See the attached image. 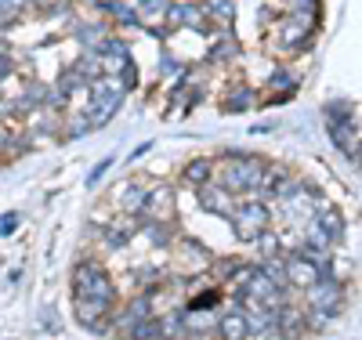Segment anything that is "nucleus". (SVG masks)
Returning <instances> with one entry per match:
<instances>
[{"label":"nucleus","mask_w":362,"mask_h":340,"mask_svg":"<svg viewBox=\"0 0 362 340\" xmlns=\"http://www.w3.org/2000/svg\"><path fill=\"white\" fill-rule=\"evenodd\" d=\"M221 160H225V167H221V189H225V192H232V196L239 199V196L261 189L264 170H268V163H264L261 156H254V152L225 148Z\"/></svg>","instance_id":"obj_1"},{"label":"nucleus","mask_w":362,"mask_h":340,"mask_svg":"<svg viewBox=\"0 0 362 340\" xmlns=\"http://www.w3.org/2000/svg\"><path fill=\"white\" fill-rule=\"evenodd\" d=\"M87 98H90L87 123H90V131H95V127H105V123L116 116V109L124 105V98H127V90L119 87L116 76H95L87 83Z\"/></svg>","instance_id":"obj_2"},{"label":"nucleus","mask_w":362,"mask_h":340,"mask_svg":"<svg viewBox=\"0 0 362 340\" xmlns=\"http://www.w3.org/2000/svg\"><path fill=\"white\" fill-rule=\"evenodd\" d=\"M73 297H76V300H98V304L112 307V304H116V286H112V279L105 275L102 264L80 261V264L73 268Z\"/></svg>","instance_id":"obj_3"},{"label":"nucleus","mask_w":362,"mask_h":340,"mask_svg":"<svg viewBox=\"0 0 362 340\" xmlns=\"http://www.w3.org/2000/svg\"><path fill=\"white\" fill-rule=\"evenodd\" d=\"M305 304H308V312H315L322 319H337L341 307H344V283L334 271H322L319 279L305 290Z\"/></svg>","instance_id":"obj_4"},{"label":"nucleus","mask_w":362,"mask_h":340,"mask_svg":"<svg viewBox=\"0 0 362 340\" xmlns=\"http://www.w3.org/2000/svg\"><path fill=\"white\" fill-rule=\"evenodd\" d=\"M228 225L243 242H254L261 232L272 228V210L264 199H243V203H235V213L228 218Z\"/></svg>","instance_id":"obj_5"},{"label":"nucleus","mask_w":362,"mask_h":340,"mask_svg":"<svg viewBox=\"0 0 362 340\" xmlns=\"http://www.w3.org/2000/svg\"><path fill=\"white\" fill-rule=\"evenodd\" d=\"M312 33H315V15H286L279 22V47L286 54H297V47H308L312 44Z\"/></svg>","instance_id":"obj_6"},{"label":"nucleus","mask_w":362,"mask_h":340,"mask_svg":"<svg viewBox=\"0 0 362 340\" xmlns=\"http://www.w3.org/2000/svg\"><path fill=\"white\" fill-rule=\"evenodd\" d=\"M283 268H286V286L293 290H308L315 279H319V275H322V268L315 264V261H308L305 254H283Z\"/></svg>","instance_id":"obj_7"},{"label":"nucleus","mask_w":362,"mask_h":340,"mask_svg":"<svg viewBox=\"0 0 362 340\" xmlns=\"http://www.w3.org/2000/svg\"><path fill=\"white\" fill-rule=\"evenodd\" d=\"M196 192H199V206H203V210H210V213H218V218H225V221H228L232 213H235V203H239V199H235L232 192H225L221 184H214V181H206V184H199Z\"/></svg>","instance_id":"obj_8"},{"label":"nucleus","mask_w":362,"mask_h":340,"mask_svg":"<svg viewBox=\"0 0 362 340\" xmlns=\"http://www.w3.org/2000/svg\"><path fill=\"white\" fill-rule=\"evenodd\" d=\"M218 315L221 307H181V329H185V336H203L210 329H218Z\"/></svg>","instance_id":"obj_9"},{"label":"nucleus","mask_w":362,"mask_h":340,"mask_svg":"<svg viewBox=\"0 0 362 340\" xmlns=\"http://www.w3.org/2000/svg\"><path fill=\"white\" fill-rule=\"evenodd\" d=\"M239 312L247 319V333L250 336H268L276 333V307H264V304H254V300H243Z\"/></svg>","instance_id":"obj_10"},{"label":"nucleus","mask_w":362,"mask_h":340,"mask_svg":"<svg viewBox=\"0 0 362 340\" xmlns=\"http://www.w3.org/2000/svg\"><path fill=\"white\" fill-rule=\"evenodd\" d=\"M329 141H334L344 156L358 167V119H341V123H326Z\"/></svg>","instance_id":"obj_11"},{"label":"nucleus","mask_w":362,"mask_h":340,"mask_svg":"<svg viewBox=\"0 0 362 340\" xmlns=\"http://www.w3.org/2000/svg\"><path fill=\"white\" fill-rule=\"evenodd\" d=\"M170 25H185V29H206V8L199 4V0H185V4H170L167 15H163Z\"/></svg>","instance_id":"obj_12"},{"label":"nucleus","mask_w":362,"mask_h":340,"mask_svg":"<svg viewBox=\"0 0 362 340\" xmlns=\"http://www.w3.org/2000/svg\"><path fill=\"white\" fill-rule=\"evenodd\" d=\"M112 199H116V206L124 210V213H145V199H148V189H141L138 181H124V184H116L112 189Z\"/></svg>","instance_id":"obj_13"},{"label":"nucleus","mask_w":362,"mask_h":340,"mask_svg":"<svg viewBox=\"0 0 362 340\" xmlns=\"http://www.w3.org/2000/svg\"><path fill=\"white\" fill-rule=\"evenodd\" d=\"M305 326H308L305 312H297L290 300H286L283 307H276V333H279L283 340H297L300 333H305Z\"/></svg>","instance_id":"obj_14"},{"label":"nucleus","mask_w":362,"mask_h":340,"mask_svg":"<svg viewBox=\"0 0 362 340\" xmlns=\"http://www.w3.org/2000/svg\"><path fill=\"white\" fill-rule=\"evenodd\" d=\"M148 315H153V293H141V297H134L131 304H127V312L124 315H109V322H116L119 326V333H127L134 322H141V319H148Z\"/></svg>","instance_id":"obj_15"},{"label":"nucleus","mask_w":362,"mask_h":340,"mask_svg":"<svg viewBox=\"0 0 362 340\" xmlns=\"http://www.w3.org/2000/svg\"><path fill=\"white\" fill-rule=\"evenodd\" d=\"M312 221H315V225H319V232L329 239V246H337V242L344 239V218H341V210H337V206H329V203H326Z\"/></svg>","instance_id":"obj_16"},{"label":"nucleus","mask_w":362,"mask_h":340,"mask_svg":"<svg viewBox=\"0 0 362 340\" xmlns=\"http://www.w3.org/2000/svg\"><path fill=\"white\" fill-rule=\"evenodd\" d=\"M218 333H221V340H250L247 319H243V312H239V304L225 307V312L218 315Z\"/></svg>","instance_id":"obj_17"},{"label":"nucleus","mask_w":362,"mask_h":340,"mask_svg":"<svg viewBox=\"0 0 362 340\" xmlns=\"http://www.w3.org/2000/svg\"><path fill=\"white\" fill-rule=\"evenodd\" d=\"M181 181H189L192 189H199V184H206V181H214V163H210V160L185 163V167H181Z\"/></svg>","instance_id":"obj_18"},{"label":"nucleus","mask_w":362,"mask_h":340,"mask_svg":"<svg viewBox=\"0 0 362 340\" xmlns=\"http://www.w3.org/2000/svg\"><path fill=\"white\" fill-rule=\"evenodd\" d=\"M254 102H257V95H254V87H232L228 90V98L221 102V109L225 112H247V109H254Z\"/></svg>","instance_id":"obj_19"},{"label":"nucleus","mask_w":362,"mask_h":340,"mask_svg":"<svg viewBox=\"0 0 362 340\" xmlns=\"http://www.w3.org/2000/svg\"><path fill=\"white\" fill-rule=\"evenodd\" d=\"M134 232H138V225H131V221H112V225H102V235H105V242L112 246V250L127 246V242L134 239Z\"/></svg>","instance_id":"obj_20"},{"label":"nucleus","mask_w":362,"mask_h":340,"mask_svg":"<svg viewBox=\"0 0 362 340\" xmlns=\"http://www.w3.org/2000/svg\"><path fill=\"white\" fill-rule=\"evenodd\" d=\"M264 275H268V283L272 286H279V290H290L286 286V268H283V257H264L261 264H257Z\"/></svg>","instance_id":"obj_21"},{"label":"nucleus","mask_w":362,"mask_h":340,"mask_svg":"<svg viewBox=\"0 0 362 340\" xmlns=\"http://www.w3.org/2000/svg\"><path fill=\"white\" fill-rule=\"evenodd\" d=\"M76 90H87V80L69 66V69L58 73V95H66V98H69V95H76Z\"/></svg>","instance_id":"obj_22"},{"label":"nucleus","mask_w":362,"mask_h":340,"mask_svg":"<svg viewBox=\"0 0 362 340\" xmlns=\"http://www.w3.org/2000/svg\"><path fill=\"white\" fill-rule=\"evenodd\" d=\"M25 8H29V0H0V29L15 25L25 15Z\"/></svg>","instance_id":"obj_23"},{"label":"nucleus","mask_w":362,"mask_h":340,"mask_svg":"<svg viewBox=\"0 0 362 340\" xmlns=\"http://www.w3.org/2000/svg\"><path fill=\"white\" fill-rule=\"evenodd\" d=\"M232 58H239V40H235L232 33H225V37L214 44V51H210V61H232Z\"/></svg>","instance_id":"obj_24"},{"label":"nucleus","mask_w":362,"mask_h":340,"mask_svg":"<svg viewBox=\"0 0 362 340\" xmlns=\"http://www.w3.org/2000/svg\"><path fill=\"white\" fill-rule=\"evenodd\" d=\"M254 242L261 246V257H283V242H279V235L272 232V228H268V232H261Z\"/></svg>","instance_id":"obj_25"},{"label":"nucleus","mask_w":362,"mask_h":340,"mask_svg":"<svg viewBox=\"0 0 362 340\" xmlns=\"http://www.w3.org/2000/svg\"><path fill=\"white\" fill-rule=\"evenodd\" d=\"M322 116H326V123H341V119H355V105H351V102H329V105L322 109Z\"/></svg>","instance_id":"obj_26"},{"label":"nucleus","mask_w":362,"mask_h":340,"mask_svg":"<svg viewBox=\"0 0 362 340\" xmlns=\"http://www.w3.org/2000/svg\"><path fill=\"white\" fill-rule=\"evenodd\" d=\"M98 8H102V11H109L112 18H119V22H127V25H131V22H138V11H134L131 4H119V0H109V4H98Z\"/></svg>","instance_id":"obj_27"},{"label":"nucleus","mask_w":362,"mask_h":340,"mask_svg":"<svg viewBox=\"0 0 362 340\" xmlns=\"http://www.w3.org/2000/svg\"><path fill=\"white\" fill-rule=\"evenodd\" d=\"M145 235L153 239L156 246H167V242H170V228H167V221H145Z\"/></svg>","instance_id":"obj_28"},{"label":"nucleus","mask_w":362,"mask_h":340,"mask_svg":"<svg viewBox=\"0 0 362 340\" xmlns=\"http://www.w3.org/2000/svg\"><path fill=\"white\" fill-rule=\"evenodd\" d=\"M76 37L83 40V44H90V40H105V22H95V25H76Z\"/></svg>","instance_id":"obj_29"},{"label":"nucleus","mask_w":362,"mask_h":340,"mask_svg":"<svg viewBox=\"0 0 362 340\" xmlns=\"http://www.w3.org/2000/svg\"><path fill=\"white\" fill-rule=\"evenodd\" d=\"M210 15H218L221 25H232L235 22V8H232V0H218V4H210Z\"/></svg>","instance_id":"obj_30"},{"label":"nucleus","mask_w":362,"mask_h":340,"mask_svg":"<svg viewBox=\"0 0 362 340\" xmlns=\"http://www.w3.org/2000/svg\"><path fill=\"white\" fill-rule=\"evenodd\" d=\"M272 87H286V95H297V80L290 76V73H283V69H276L272 73V80H268Z\"/></svg>","instance_id":"obj_31"},{"label":"nucleus","mask_w":362,"mask_h":340,"mask_svg":"<svg viewBox=\"0 0 362 340\" xmlns=\"http://www.w3.org/2000/svg\"><path fill=\"white\" fill-rule=\"evenodd\" d=\"M112 167V160H102V163H95V167H90V174H87V189H95V184L105 177V170Z\"/></svg>","instance_id":"obj_32"},{"label":"nucleus","mask_w":362,"mask_h":340,"mask_svg":"<svg viewBox=\"0 0 362 340\" xmlns=\"http://www.w3.org/2000/svg\"><path fill=\"white\" fill-rule=\"evenodd\" d=\"M167 8H170V0H141L145 15H167Z\"/></svg>","instance_id":"obj_33"},{"label":"nucleus","mask_w":362,"mask_h":340,"mask_svg":"<svg viewBox=\"0 0 362 340\" xmlns=\"http://www.w3.org/2000/svg\"><path fill=\"white\" fill-rule=\"evenodd\" d=\"M18 221H22V218H18L15 210H11V213H4V218H0V235H11V232L18 228Z\"/></svg>","instance_id":"obj_34"},{"label":"nucleus","mask_w":362,"mask_h":340,"mask_svg":"<svg viewBox=\"0 0 362 340\" xmlns=\"http://www.w3.org/2000/svg\"><path fill=\"white\" fill-rule=\"evenodd\" d=\"M87 131H90V123H87V116H83V119H73V123H69L66 138H80V134H87Z\"/></svg>","instance_id":"obj_35"},{"label":"nucleus","mask_w":362,"mask_h":340,"mask_svg":"<svg viewBox=\"0 0 362 340\" xmlns=\"http://www.w3.org/2000/svg\"><path fill=\"white\" fill-rule=\"evenodd\" d=\"M11 69H15V66H11V47H0V80H4Z\"/></svg>","instance_id":"obj_36"},{"label":"nucleus","mask_w":362,"mask_h":340,"mask_svg":"<svg viewBox=\"0 0 362 340\" xmlns=\"http://www.w3.org/2000/svg\"><path fill=\"white\" fill-rule=\"evenodd\" d=\"M4 138H11V134H4V131H0V145H4Z\"/></svg>","instance_id":"obj_37"},{"label":"nucleus","mask_w":362,"mask_h":340,"mask_svg":"<svg viewBox=\"0 0 362 340\" xmlns=\"http://www.w3.org/2000/svg\"><path fill=\"white\" fill-rule=\"evenodd\" d=\"M0 167H4V156H0Z\"/></svg>","instance_id":"obj_38"},{"label":"nucleus","mask_w":362,"mask_h":340,"mask_svg":"<svg viewBox=\"0 0 362 340\" xmlns=\"http://www.w3.org/2000/svg\"><path fill=\"white\" fill-rule=\"evenodd\" d=\"M0 109H4V98H0Z\"/></svg>","instance_id":"obj_39"}]
</instances>
